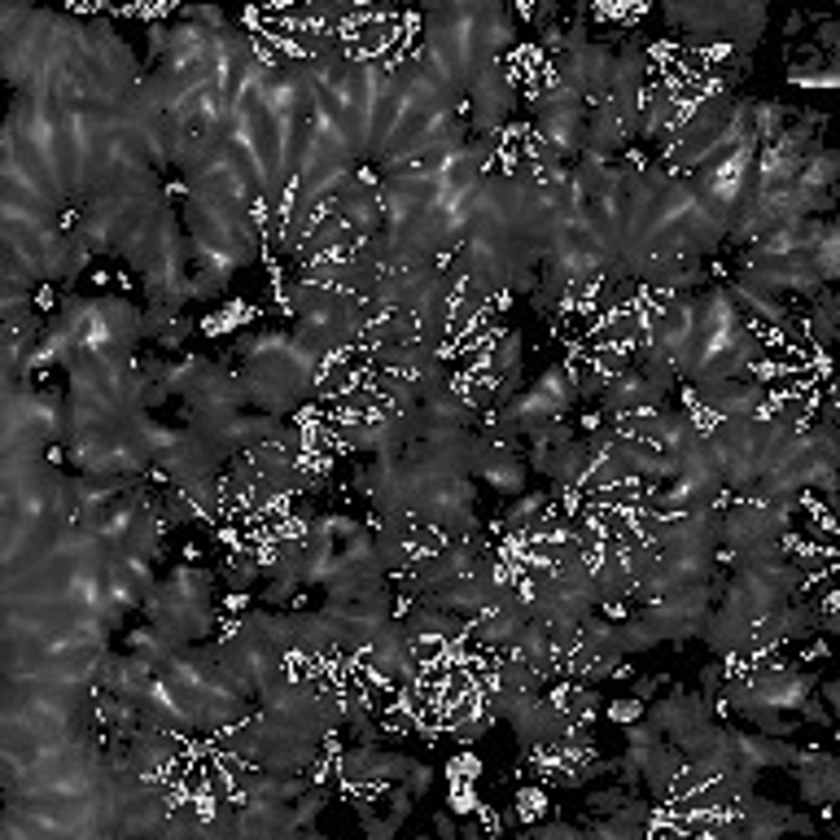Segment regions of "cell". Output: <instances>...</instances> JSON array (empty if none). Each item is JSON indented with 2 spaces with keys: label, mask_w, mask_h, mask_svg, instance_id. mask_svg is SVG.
I'll return each mask as SVG.
<instances>
[{
  "label": "cell",
  "mask_w": 840,
  "mask_h": 840,
  "mask_svg": "<svg viewBox=\"0 0 840 840\" xmlns=\"http://www.w3.org/2000/svg\"><path fill=\"white\" fill-rule=\"evenodd\" d=\"M469 105H473V128H477V132H495L508 114H512L517 93H512V79L500 70V62H491V66L469 84Z\"/></svg>",
  "instance_id": "6da1fadb"
},
{
  "label": "cell",
  "mask_w": 840,
  "mask_h": 840,
  "mask_svg": "<svg viewBox=\"0 0 840 840\" xmlns=\"http://www.w3.org/2000/svg\"><path fill=\"white\" fill-rule=\"evenodd\" d=\"M696 399L705 411H713L718 420H739V416H757L762 403H766V390L757 381H744V376H731V381H705L696 385Z\"/></svg>",
  "instance_id": "7a4b0ae2"
},
{
  "label": "cell",
  "mask_w": 840,
  "mask_h": 840,
  "mask_svg": "<svg viewBox=\"0 0 840 840\" xmlns=\"http://www.w3.org/2000/svg\"><path fill=\"white\" fill-rule=\"evenodd\" d=\"M543 508H547V495H543V491H530V495H521V500L504 512V526H512V530H530Z\"/></svg>",
  "instance_id": "3957f363"
},
{
  "label": "cell",
  "mask_w": 840,
  "mask_h": 840,
  "mask_svg": "<svg viewBox=\"0 0 840 840\" xmlns=\"http://www.w3.org/2000/svg\"><path fill=\"white\" fill-rule=\"evenodd\" d=\"M631 801H639L631 788H600V792H587V809H591V814H613V809H626Z\"/></svg>",
  "instance_id": "277c9868"
},
{
  "label": "cell",
  "mask_w": 840,
  "mask_h": 840,
  "mask_svg": "<svg viewBox=\"0 0 840 840\" xmlns=\"http://www.w3.org/2000/svg\"><path fill=\"white\" fill-rule=\"evenodd\" d=\"M324 801H329V797H324V788H306L303 797L289 806V814H294V832H303L306 823H311V818L324 809Z\"/></svg>",
  "instance_id": "5b68a950"
},
{
  "label": "cell",
  "mask_w": 840,
  "mask_h": 840,
  "mask_svg": "<svg viewBox=\"0 0 840 840\" xmlns=\"http://www.w3.org/2000/svg\"><path fill=\"white\" fill-rule=\"evenodd\" d=\"M657 687H666V674H643V678L635 683V701H652Z\"/></svg>",
  "instance_id": "8992f818"
},
{
  "label": "cell",
  "mask_w": 840,
  "mask_h": 840,
  "mask_svg": "<svg viewBox=\"0 0 840 840\" xmlns=\"http://www.w3.org/2000/svg\"><path fill=\"white\" fill-rule=\"evenodd\" d=\"M434 832L447 840H455V818H451V814H434Z\"/></svg>",
  "instance_id": "52a82bcc"
},
{
  "label": "cell",
  "mask_w": 840,
  "mask_h": 840,
  "mask_svg": "<svg viewBox=\"0 0 840 840\" xmlns=\"http://www.w3.org/2000/svg\"><path fill=\"white\" fill-rule=\"evenodd\" d=\"M818 44H823V49H832V44H836V27H832V22H823V35H818Z\"/></svg>",
  "instance_id": "ba28073f"
}]
</instances>
